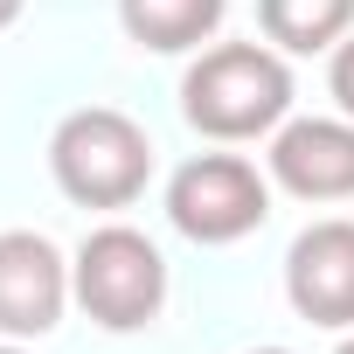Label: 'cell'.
<instances>
[{
  "mask_svg": "<svg viewBox=\"0 0 354 354\" xmlns=\"http://www.w3.org/2000/svg\"><path fill=\"white\" fill-rule=\"evenodd\" d=\"M264 216H271V174H257V160L243 153H195L167 174V223L202 250L257 236Z\"/></svg>",
  "mask_w": 354,
  "mask_h": 354,
  "instance_id": "obj_4",
  "label": "cell"
},
{
  "mask_svg": "<svg viewBox=\"0 0 354 354\" xmlns=\"http://www.w3.org/2000/svg\"><path fill=\"white\" fill-rule=\"evenodd\" d=\"M49 174L77 209H132L153 181V139L118 104H77L49 132Z\"/></svg>",
  "mask_w": 354,
  "mask_h": 354,
  "instance_id": "obj_2",
  "label": "cell"
},
{
  "mask_svg": "<svg viewBox=\"0 0 354 354\" xmlns=\"http://www.w3.org/2000/svg\"><path fill=\"white\" fill-rule=\"evenodd\" d=\"M70 285L84 319L104 333H139L167 313V257L132 223H97L70 257Z\"/></svg>",
  "mask_w": 354,
  "mask_h": 354,
  "instance_id": "obj_3",
  "label": "cell"
},
{
  "mask_svg": "<svg viewBox=\"0 0 354 354\" xmlns=\"http://www.w3.org/2000/svg\"><path fill=\"white\" fill-rule=\"evenodd\" d=\"M333 354H354V326H347V333H340V347H333Z\"/></svg>",
  "mask_w": 354,
  "mask_h": 354,
  "instance_id": "obj_13",
  "label": "cell"
},
{
  "mask_svg": "<svg viewBox=\"0 0 354 354\" xmlns=\"http://www.w3.org/2000/svg\"><path fill=\"white\" fill-rule=\"evenodd\" d=\"M21 8H28V0H0V28H15V21H21Z\"/></svg>",
  "mask_w": 354,
  "mask_h": 354,
  "instance_id": "obj_11",
  "label": "cell"
},
{
  "mask_svg": "<svg viewBox=\"0 0 354 354\" xmlns=\"http://www.w3.org/2000/svg\"><path fill=\"white\" fill-rule=\"evenodd\" d=\"M230 0H118V28L153 56H195L216 42Z\"/></svg>",
  "mask_w": 354,
  "mask_h": 354,
  "instance_id": "obj_8",
  "label": "cell"
},
{
  "mask_svg": "<svg viewBox=\"0 0 354 354\" xmlns=\"http://www.w3.org/2000/svg\"><path fill=\"white\" fill-rule=\"evenodd\" d=\"M285 299L306 326H354V216H319L285 250Z\"/></svg>",
  "mask_w": 354,
  "mask_h": 354,
  "instance_id": "obj_6",
  "label": "cell"
},
{
  "mask_svg": "<svg viewBox=\"0 0 354 354\" xmlns=\"http://www.w3.org/2000/svg\"><path fill=\"white\" fill-rule=\"evenodd\" d=\"M264 174L299 202H354V118H285L264 146Z\"/></svg>",
  "mask_w": 354,
  "mask_h": 354,
  "instance_id": "obj_7",
  "label": "cell"
},
{
  "mask_svg": "<svg viewBox=\"0 0 354 354\" xmlns=\"http://www.w3.org/2000/svg\"><path fill=\"white\" fill-rule=\"evenodd\" d=\"M250 354H292V347H250Z\"/></svg>",
  "mask_w": 354,
  "mask_h": 354,
  "instance_id": "obj_14",
  "label": "cell"
},
{
  "mask_svg": "<svg viewBox=\"0 0 354 354\" xmlns=\"http://www.w3.org/2000/svg\"><path fill=\"white\" fill-rule=\"evenodd\" d=\"M292 63L271 42H209L181 70V118L216 139V146H250L271 139L292 118Z\"/></svg>",
  "mask_w": 354,
  "mask_h": 354,
  "instance_id": "obj_1",
  "label": "cell"
},
{
  "mask_svg": "<svg viewBox=\"0 0 354 354\" xmlns=\"http://www.w3.org/2000/svg\"><path fill=\"white\" fill-rule=\"evenodd\" d=\"M326 97H333V111H340V118H354V35L326 56Z\"/></svg>",
  "mask_w": 354,
  "mask_h": 354,
  "instance_id": "obj_10",
  "label": "cell"
},
{
  "mask_svg": "<svg viewBox=\"0 0 354 354\" xmlns=\"http://www.w3.org/2000/svg\"><path fill=\"white\" fill-rule=\"evenodd\" d=\"M0 354H28V347H21V340H8V333H0Z\"/></svg>",
  "mask_w": 354,
  "mask_h": 354,
  "instance_id": "obj_12",
  "label": "cell"
},
{
  "mask_svg": "<svg viewBox=\"0 0 354 354\" xmlns=\"http://www.w3.org/2000/svg\"><path fill=\"white\" fill-rule=\"evenodd\" d=\"M77 306L70 257L42 230H0V333L8 340H42L63 326Z\"/></svg>",
  "mask_w": 354,
  "mask_h": 354,
  "instance_id": "obj_5",
  "label": "cell"
},
{
  "mask_svg": "<svg viewBox=\"0 0 354 354\" xmlns=\"http://www.w3.org/2000/svg\"><path fill=\"white\" fill-rule=\"evenodd\" d=\"M257 28L278 56H333L354 35V0H257Z\"/></svg>",
  "mask_w": 354,
  "mask_h": 354,
  "instance_id": "obj_9",
  "label": "cell"
}]
</instances>
